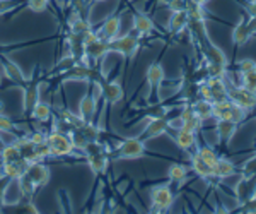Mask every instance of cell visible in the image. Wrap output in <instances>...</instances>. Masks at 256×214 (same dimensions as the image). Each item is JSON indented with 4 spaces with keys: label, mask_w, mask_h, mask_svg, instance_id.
<instances>
[{
    "label": "cell",
    "mask_w": 256,
    "mask_h": 214,
    "mask_svg": "<svg viewBox=\"0 0 256 214\" xmlns=\"http://www.w3.org/2000/svg\"><path fill=\"white\" fill-rule=\"evenodd\" d=\"M140 38H142V36H138L135 31L128 33L125 36H116L114 40L108 41L110 53L116 52L120 55L125 57V59H134L135 53H137L140 48Z\"/></svg>",
    "instance_id": "cell-1"
},
{
    "label": "cell",
    "mask_w": 256,
    "mask_h": 214,
    "mask_svg": "<svg viewBox=\"0 0 256 214\" xmlns=\"http://www.w3.org/2000/svg\"><path fill=\"white\" fill-rule=\"evenodd\" d=\"M146 154V142L140 137H128L120 142L114 151V158L118 159H137Z\"/></svg>",
    "instance_id": "cell-2"
},
{
    "label": "cell",
    "mask_w": 256,
    "mask_h": 214,
    "mask_svg": "<svg viewBox=\"0 0 256 214\" xmlns=\"http://www.w3.org/2000/svg\"><path fill=\"white\" fill-rule=\"evenodd\" d=\"M46 142L52 149V156H68L72 154V151L76 149L74 147L72 139L68 137V134L62 132V130H52L46 135Z\"/></svg>",
    "instance_id": "cell-3"
},
{
    "label": "cell",
    "mask_w": 256,
    "mask_h": 214,
    "mask_svg": "<svg viewBox=\"0 0 256 214\" xmlns=\"http://www.w3.org/2000/svg\"><path fill=\"white\" fill-rule=\"evenodd\" d=\"M150 209L152 212H164L168 211L169 207L174 202V194H172L171 187L166 183L158 185V187L152 188L150 192Z\"/></svg>",
    "instance_id": "cell-4"
},
{
    "label": "cell",
    "mask_w": 256,
    "mask_h": 214,
    "mask_svg": "<svg viewBox=\"0 0 256 214\" xmlns=\"http://www.w3.org/2000/svg\"><path fill=\"white\" fill-rule=\"evenodd\" d=\"M227 96L234 105L244 108L246 112L256 108V93L248 91L242 86H227Z\"/></svg>",
    "instance_id": "cell-5"
},
{
    "label": "cell",
    "mask_w": 256,
    "mask_h": 214,
    "mask_svg": "<svg viewBox=\"0 0 256 214\" xmlns=\"http://www.w3.org/2000/svg\"><path fill=\"white\" fill-rule=\"evenodd\" d=\"M166 79V74H164V69L159 62H154V64L148 65L147 69V82L150 86V94H148V101L150 103H158L159 101V89L160 84Z\"/></svg>",
    "instance_id": "cell-6"
},
{
    "label": "cell",
    "mask_w": 256,
    "mask_h": 214,
    "mask_svg": "<svg viewBox=\"0 0 256 214\" xmlns=\"http://www.w3.org/2000/svg\"><path fill=\"white\" fill-rule=\"evenodd\" d=\"M234 192H236L239 204H244L250 199L256 197V175H250V176L241 175L239 182L234 187Z\"/></svg>",
    "instance_id": "cell-7"
},
{
    "label": "cell",
    "mask_w": 256,
    "mask_h": 214,
    "mask_svg": "<svg viewBox=\"0 0 256 214\" xmlns=\"http://www.w3.org/2000/svg\"><path fill=\"white\" fill-rule=\"evenodd\" d=\"M169 129H171V125H169L168 117L148 118V123H147L146 130H144V134L138 135V137L142 139L144 142H147L148 139H156V137H159V135L166 134Z\"/></svg>",
    "instance_id": "cell-8"
},
{
    "label": "cell",
    "mask_w": 256,
    "mask_h": 214,
    "mask_svg": "<svg viewBox=\"0 0 256 214\" xmlns=\"http://www.w3.org/2000/svg\"><path fill=\"white\" fill-rule=\"evenodd\" d=\"M24 175H26L28 178H30L31 182L36 185V188H38V187H43V185L48 183L50 168L46 166V164L41 163V161H34V163H30L28 170L24 171Z\"/></svg>",
    "instance_id": "cell-9"
},
{
    "label": "cell",
    "mask_w": 256,
    "mask_h": 214,
    "mask_svg": "<svg viewBox=\"0 0 256 214\" xmlns=\"http://www.w3.org/2000/svg\"><path fill=\"white\" fill-rule=\"evenodd\" d=\"M101 93H102V98H104V101L108 103V106L116 105V103L122 101L123 96H125L122 84L116 82V81L101 82Z\"/></svg>",
    "instance_id": "cell-10"
},
{
    "label": "cell",
    "mask_w": 256,
    "mask_h": 214,
    "mask_svg": "<svg viewBox=\"0 0 256 214\" xmlns=\"http://www.w3.org/2000/svg\"><path fill=\"white\" fill-rule=\"evenodd\" d=\"M84 48H86V55H88L89 60H101L104 55L110 53V43L101 38H94L84 43Z\"/></svg>",
    "instance_id": "cell-11"
},
{
    "label": "cell",
    "mask_w": 256,
    "mask_h": 214,
    "mask_svg": "<svg viewBox=\"0 0 256 214\" xmlns=\"http://www.w3.org/2000/svg\"><path fill=\"white\" fill-rule=\"evenodd\" d=\"M94 74H96V71H94L92 67L77 62L74 67L68 69V71L62 72V79L64 81H89Z\"/></svg>",
    "instance_id": "cell-12"
},
{
    "label": "cell",
    "mask_w": 256,
    "mask_h": 214,
    "mask_svg": "<svg viewBox=\"0 0 256 214\" xmlns=\"http://www.w3.org/2000/svg\"><path fill=\"white\" fill-rule=\"evenodd\" d=\"M120 28H122V19L118 16H111L102 23L101 30H99L96 35L98 38L104 40V41H111L114 40L116 36H120Z\"/></svg>",
    "instance_id": "cell-13"
},
{
    "label": "cell",
    "mask_w": 256,
    "mask_h": 214,
    "mask_svg": "<svg viewBox=\"0 0 256 214\" xmlns=\"http://www.w3.org/2000/svg\"><path fill=\"white\" fill-rule=\"evenodd\" d=\"M86 159H88V164H89L90 170L94 171V175H102V173H106V170H108L110 158H108V153H106V151L88 154Z\"/></svg>",
    "instance_id": "cell-14"
},
{
    "label": "cell",
    "mask_w": 256,
    "mask_h": 214,
    "mask_svg": "<svg viewBox=\"0 0 256 214\" xmlns=\"http://www.w3.org/2000/svg\"><path fill=\"white\" fill-rule=\"evenodd\" d=\"M0 64H2L4 74H6L10 81L19 82V84H24V82H26V77H24L22 71H20V69L18 67V64H16V62H12L9 57L0 55Z\"/></svg>",
    "instance_id": "cell-15"
},
{
    "label": "cell",
    "mask_w": 256,
    "mask_h": 214,
    "mask_svg": "<svg viewBox=\"0 0 256 214\" xmlns=\"http://www.w3.org/2000/svg\"><path fill=\"white\" fill-rule=\"evenodd\" d=\"M188 26V12L186 11H176L171 14L169 18V23H168V31L169 35L176 36L180 35L181 31H184Z\"/></svg>",
    "instance_id": "cell-16"
},
{
    "label": "cell",
    "mask_w": 256,
    "mask_h": 214,
    "mask_svg": "<svg viewBox=\"0 0 256 214\" xmlns=\"http://www.w3.org/2000/svg\"><path fill=\"white\" fill-rule=\"evenodd\" d=\"M40 101V82L31 81L30 84L24 88V113L30 115L34 105Z\"/></svg>",
    "instance_id": "cell-17"
},
{
    "label": "cell",
    "mask_w": 256,
    "mask_h": 214,
    "mask_svg": "<svg viewBox=\"0 0 256 214\" xmlns=\"http://www.w3.org/2000/svg\"><path fill=\"white\" fill-rule=\"evenodd\" d=\"M156 30L154 21L150 19V16L144 14V12H137L134 16V31L138 36H147Z\"/></svg>",
    "instance_id": "cell-18"
},
{
    "label": "cell",
    "mask_w": 256,
    "mask_h": 214,
    "mask_svg": "<svg viewBox=\"0 0 256 214\" xmlns=\"http://www.w3.org/2000/svg\"><path fill=\"white\" fill-rule=\"evenodd\" d=\"M96 108H98V101L94 100L92 91L89 89V93L86 94L84 98H82V100H80V105H79V115L82 117V120L92 122L94 113H96Z\"/></svg>",
    "instance_id": "cell-19"
},
{
    "label": "cell",
    "mask_w": 256,
    "mask_h": 214,
    "mask_svg": "<svg viewBox=\"0 0 256 214\" xmlns=\"http://www.w3.org/2000/svg\"><path fill=\"white\" fill-rule=\"evenodd\" d=\"M216 130H217V135H218V139H220V142L229 144V141L232 139V135L236 134V130H238V123L230 122V120H220V118H217Z\"/></svg>",
    "instance_id": "cell-20"
},
{
    "label": "cell",
    "mask_w": 256,
    "mask_h": 214,
    "mask_svg": "<svg viewBox=\"0 0 256 214\" xmlns=\"http://www.w3.org/2000/svg\"><path fill=\"white\" fill-rule=\"evenodd\" d=\"M238 170L236 166H234L232 161H229L227 158H220L218 156L217 163L214 164V176L216 178H229V176L236 175Z\"/></svg>",
    "instance_id": "cell-21"
},
{
    "label": "cell",
    "mask_w": 256,
    "mask_h": 214,
    "mask_svg": "<svg viewBox=\"0 0 256 214\" xmlns=\"http://www.w3.org/2000/svg\"><path fill=\"white\" fill-rule=\"evenodd\" d=\"M192 170L195 171V173L200 176V178L204 180H210V178H216L214 176V168L210 166L204 161V159L198 156V153H195L192 156Z\"/></svg>",
    "instance_id": "cell-22"
},
{
    "label": "cell",
    "mask_w": 256,
    "mask_h": 214,
    "mask_svg": "<svg viewBox=\"0 0 256 214\" xmlns=\"http://www.w3.org/2000/svg\"><path fill=\"white\" fill-rule=\"evenodd\" d=\"M193 112L202 122L208 120V118L214 117V103L208 100H204V98H198L195 103H192Z\"/></svg>",
    "instance_id": "cell-23"
},
{
    "label": "cell",
    "mask_w": 256,
    "mask_h": 214,
    "mask_svg": "<svg viewBox=\"0 0 256 214\" xmlns=\"http://www.w3.org/2000/svg\"><path fill=\"white\" fill-rule=\"evenodd\" d=\"M16 146H18L20 156L28 159L30 163H34V142H31L30 137H19L16 139Z\"/></svg>",
    "instance_id": "cell-24"
},
{
    "label": "cell",
    "mask_w": 256,
    "mask_h": 214,
    "mask_svg": "<svg viewBox=\"0 0 256 214\" xmlns=\"http://www.w3.org/2000/svg\"><path fill=\"white\" fill-rule=\"evenodd\" d=\"M251 38V33L248 30V24H246V19L239 21V23L234 26L232 30V41L236 47H241V45H244L248 40Z\"/></svg>",
    "instance_id": "cell-25"
},
{
    "label": "cell",
    "mask_w": 256,
    "mask_h": 214,
    "mask_svg": "<svg viewBox=\"0 0 256 214\" xmlns=\"http://www.w3.org/2000/svg\"><path fill=\"white\" fill-rule=\"evenodd\" d=\"M174 139H176L178 147L183 149V151H190L196 144V134L195 132H186V130H181V129H178V134H176Z\"/></svg>",
    "instance_id": "cell-26"
},
{
    "label": "cell",
    "mask_w": 256,
    "mask_h": 214,
    "mask_svg": "<svg viewBox=\"0 0 256 214\" xmlns=\"http://www.w3.org/2000/svg\"><path fill=\"white\" fill-rule=\"evenodd\" d=\"M20 158H22V156H20L18 146H16L14 142L9 144V146H4L2 149H0V161H2V164L19 161Z\"/></svg>",
    "instance_id": "cell-27"
},
{
    "label": "cell",
    "mask_w": 256,
    "mask_h": 214,
    "mask_svg": "<svg viewBox=\"0 0 256 214\" xmlns=\"http://www.w3.org/2000/svg\"><path fill=\"white\" fill-rule=\"evenodd\" d=\"M188 176V168L184 166V164H180V163H174L171 164V166L168 168V178L169 182H183L184 178Z\"/></svg>",
    "instance_id": "cell-28"
},
{
    "label": "cell",
    "mask_w": 256,
    "mask_h": 214,
    "mask_svg": "<svg viewBox=\"0 0 256 214\" xmlns=\"http://www.w3.org/2000/svg\"><path fill=\"white\" fill-rule=\"evenodd\" d=\"M169 110H171L169 106L158 101V103H150V106H148L147 110H144V115H146L147 118H160V117H168Z\"/></svg>",
    "instance_id": "cell-29"
},
{
    "label": "cell",
    "mask_w": 256,
    "mask_h": 214,
    "mask_svg": "<svg viewBox=\"0 0 256 214\" xmlns=\"http://www.w3.org/2000/svg\"><path fill=\"white\" fill-rule=\"evenodd\" d=\"M31 117L38 122H46L52 117V108H50V105H46V103L38 101L34 105V108L31 110Z\"/></svg>",
    "instance_id": "cell-30"
},
{
    "label": "cell",
    "mask_w": 256,
    "mask_h": 214,
    "mask_svg": "<svg viewBox=\"0 0 256 214\" xmlns=\"http://www.w3.org/2000/svg\"><path fill=\"white\" fill-rule=\"evenodd\" d=\"M196 153H198V156H200V158L204 159L205 163L210 164L212 168H214V164H216V163H217V159H218L217 153H216V151H214L210 146H207V144H204V146L198 147Z\"/></svg>",
    "instance_id": "cell-31"
},
{
    "label": "cell",
    "mask_w": 256,
    "mask_h": 214,
    "mask_svg": "<svg viewBox=\"0 0 256 214\" xmlns=\"http://www.w3.org/2000/svg\"><path fill=\"white\" fill-rule=\"evenodd\" d=\"M52 156V149H50L48 142H38L34 144V161H43Z\"/></svg>",
    "instance_id": "cell-32"
},
{
    "label": "cell",
    "mask_w": 256,
    "mask_h": 214,
    "mask_svg": "<svg viewBox=\"0 0 256 214\" xmlns=\"http://www.w3.org/2000/svg\"><path fill=\"white\" fill-rule=\"evenodd\" d=\"M241 76H242V84H241L242 88H246L251 93H256V69L241 74Z\"/></svg>",
    "instance_id": "cell-33"
},
{
    "label": "cell",
    "mask_w": 256,
    "mask_h": 214,
    "mask_svg": "<svg viewBox=\"0 0 256 214\" xmlns=\"http://www.w3.org/2000/svg\"><path fill=\"white\" fill-rule=\"evenodd\" d=\"M226 69H227V65H220V64H207L205 65L207 77H222V79H224Z\"/></svg>",
    "instance_id": "cell-34"
},
{
    "label": "cell",
    "mask_w": 256,
    "mask_h": 214,
    "mask_svg": "<svg viewBox=\"0 0 256 214\" xmlns=\"http://www.w3.org/2000/svg\"><path fill=\"white\" fill-rule=\"evenodd\" d=\"M202 123H204V122H202L200 118H198L196 115H195V117L188 118V120H184L183 123H181L180 129H181V130H186V132H195V134H196L198 130H200Z\"/></svg>",
    "instance_id": "cell-35"
},
{
    "label": "cell",
    "mask_w": 256,
    "mask_h": 214,
    "mask_svg": "<svg viewBox=\"0 0 256 214\" xmlns=\"http://www.w3.org/2000/svg\"><path fill=\"white\" fill-rule=\"evenodd\" d=\"M26 2V7L32 12H43L46 11L48 2L50 0H24Z\"/></svg>",
    "instance_id": "cell-36"
},
{
    "label": "cell",
    "mask_w": 256,
    "mask_h": 214,
    "mask_svg": "<svg viewBox=\"0 0 256 214\" xmlns=\"http://www.w3.org/2000/svg\"><path fill=\"white\" fill-rule=\"evenodd\" d=\"M241 175L242 176H250V175H256V156H251L248 161L242 164L241 168Z\"/></svg>",
    "instance_id": "cell-37"
},
{
    "label": "cell",
    "mask_w": 256,
    "mask_h": 214,
    "mask_svg": "<svg viewBox=\"0 0 256 214\" xmlns=\"http://www.w3.org/2000/svg\"><path fill=\"white\" fill-rule=\"evenodd\" d=\"M77 64V60L74 59V55H68V57H64L58 64H56V69H58V72H65V71H68L70 67H74V65Z\"/></svg>",
    "instance_id": "cell-38"
},
{
    "label": "cell",
    "mask_w": 256,
    "mask_h": 214,
    "mask_svg": "<svg viewBox=\"0 0 256 214\" xmlns=\"http://www.w3.org/2000/svg\"><path fill=\"white\" fill-rule=\"evenodd\" d=\"M253 69H256V62L253 59H246V60H241L238 64V71L241 74H244L248 71H253Z\"/></svg>",
    "instance_id": "cell-39"
},
{
    "label": "cell",
    "mask_w": 256,
    "mask_h": 214,
    "mask_svg": "<svg viewBox=\"0 0 256 214\" xmlns=\"http://www.w3.org/2000/svg\"><path fill=\"white\" fill-rule=\"evenodd\" d=\"M168 9L171 12L186 11V0H168Z\"/></svg>",
    "instance_id": "cell-40"
},
{
    "label": "cell",
    "mask_w": 256,
    "mask_h": 214,
    "mask_svg": "<svg viewBox=\"0 0 256 214\" xmlns=\"http://www.w3.org/2000/svg\"><path fill=\"white\" fill-rule=\"evenodd\" d=\"M0 130H6V132H12L14 130V122L2 113H0Z\"/></svg>",
    "instance_id": "cell-41"
},
{
    "label": "cell",
    "mask_w": 256,
    "mask_h": 214,
    "mask_svg": "<svg viewBox=\"0 0 256 214\" xmlns=\"http://www.w3.org/2000/svg\"><path fill=\"white\" fill-rule=\"evenodd\" d=\"M239 212H256V197L239 205Z\"/></svg>",
    "instance_id": "cell-42"
},
{
    "label": "cell",
    "mask_w": 256,
    "mask_h": 214,
    "mask_svg": "<svg viewBox=\"0 0 256 214\" xmlns=\"http://www.w3.org/2000/svg\"><path fill=\"white\" fill-rule=\"evenodd\" d=\"M192 117H195V112H193V106H192V105H184V108L181 110V113H180V120H181V123H183L184 120H188V118H192Z\"/></svg>",
    "instance_id": "cell-43"
},
{
    "label": "cell",
    "mask_w": 256,
    "mask_h": 214,
    "mask_svg": "<svg viewBox=\"0 0 256 214\" xmlns=\"http://www.w3.org/2000/svg\"><path fill=\"white\" fill-rule=\"evenodd\" d=\"M242 6H244L246 14L250 16V18H256V2H254V0H250V2H242Z\"/></svg>",
    "instance_id": "cell-44"
},
{
    "label": "cell",
    "mask_w": 256,
    "mask_h": 214,
    "mask_svg": "<svg viewBox=\"0 0 256 214\" xmlns=\"http://www.w3.org/2000/svg\"><path fill=\"white\" fill-rule=\"evenodd\" d=\"M28 137L31 139V142L38 144V142H44L46 141V135H44V132H41V130H36V132H31Z\"/></svg>",
    "instance_id": "cell-45"
},
{
    "label": "cell",
    "mask_w": 256,
    "mask_h": 214,
    "mask_svg": "<svg viewBox=\"0 0 256 214\" xmlns=\"http://www.w3.org/2000/svg\"><path fill=\"white\" fill-rule=\"evenodd\" d=\"M192 2H193V4H196V6H202V7H204L205 4L208 2V0H192Z\"/></svg>",
    "instance_id": "cell-46"
},
{
    "label": "cell",
    "mask_w": 256,
    "mask_h": 214,
    "mask_svg": "<svg viewBox=\"0 0 256 214\" xmlns=\"http://www.w3.org/2000/svg\"><path fill=\"white\" fill-rule=\"evenodd\" d=\"M4 108H6V106H4V101H0V113H4Z\"/></svg>",
    "instance_id": "cell-47"
},
{
    "label": "cell",
    "mask_w": 256,
    "mask_h": 214,
    "mask_svg": "<svg viewBox=\"0 0 256 214\" xmlns=\"http://www.w3.org/2000/svg\"><path fill=\"white\" fill-rule=\"evenodd\" d=\"M96 2H104V0H96Z\"/></svg>",
    "instance_id": "cell-48"
},
{
    "label": "cell",
    "mask_w": 256,
    "mask_h": 214,
    "mask_svg": "<svg viewBox=\"0 0 256 214\" xmlns=\"http://www.w3.org/2000/svg\"><path fill=\"white\" fill-rule=\"evenodd\" d=\"M0 82H2V76H0Z\"/></svg>",
    "instance_id": "cell-49"
},
{
    "label": "cell",
    "mask_w": 256,
    "mask_h": 214,
    "mask_svg": "<svg viewBox=\"0 0 256 214\" xmlns=\"http://www.w3.org/2000/svg\"><path fill=\"white\" fill-rule=\"evenodd\" d=\"M254 2H256V0H254Z\"/></svg>",
    "instance_id": "cell-50"
}]
</instances>
